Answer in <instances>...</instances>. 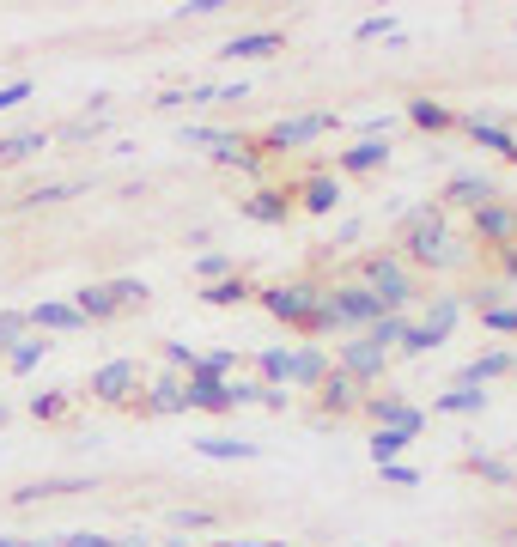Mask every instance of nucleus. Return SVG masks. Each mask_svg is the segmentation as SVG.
<instances>
[{
	"mask_svg": "<svg viewBox=\"0 0 517 547\" xmlns=\"http://www.w3.org/2000/svg\"><path fill=\"white\" fill-rule=\"evenodd\" d=\"M329 128H341V116H335V110L286 116V122H274V128H268V146H274V152H292V146H311V140H317V134H329Z\"/></svg>",
	"mask_w": 517,
	"mask_h": 547,
	"instance_id": "5",
	"label": "nucleus"
},
{
	"mask_svg": "<svg viewBox=\"0 0 517 547\" xmlns=\"http://www.w3.org/2000/svg\"><path fill=\"white\" fill-rule=\"evenodd\" d=\"M31 414L37 420H61L67 414V396H61V389H43V396H31Z\"/></svg>",
	"mask_w": 517,
	"mask_h": 547,
	"instance_id": "39",
	"label": "nucleus"
},
{
	"mask_svg": "<svg viewBox=\"0 0 517 547\" xmlns=\"http://www.w3.org/2000/svg\"><path fill=\"white\" fill-rule=\"evenodd\" d=\"M31 98V80H13V86H0V110H19Z\"/></svg>",
	"mask_w": 517,
	"mask_h": 547,
	"instance_id": "46",
	"label": "nucleus"
},
{
	"mask_svg": "<svg viewBox=\"0 0 517 547\" xmlns=\"http://www.w3.org/2000/svg\"><path fill=\"white\" fill-rule=\"evenodd\" d=\"M238 213L256 219V225H280V219H286V195H280V189H256L250 201H238Z\"/></svg>",
	"mask_w": 517,
	"mask_h": 547,
	"instance_id": "19",
	"label": "nucleus"
},
{
	"mask_svg": "<svg viewBox=\"0 0 517 547\" xmlns=\"http://www.w3.org/2000/svg\"><path fill=\"white\" fill-rule=\"evenodd\" d=\"M396 353H408V359H420V353H432V341H426V329H420V323H408V329H402V341H396Z\"/></svg>",
	"mask_w": 517,
	"mask_h": 547,
	"instance_id": "42",
	"label": "nucleus"
},
{
	"mask_svg": "<svg viewBox=\"0 0 517 547\" xmlns=\"http://www.w3.org/2000/svg\"><path fill=\"white\" fill-rule=\"evenodd\" d=\"M359 37H396V19H365Z\"/></svg>",
	"mask_w": 517,
	"mask_h": 547,
	"instance_id": "50",
	"label": "nucleus"
},
{
	"mask_svg": "<svg viewBox=\"0 0 517 547\" xmlns=\"http://www.w3.org/2000/svg\"><path fill=\"white\" fill-rule=\"evenodd\" d=\"M73 310H80V323H110L116 317V298L104 286H86V292H73Z\"/></svg>",
	"mask_w": 517,
	"mask_h": 547,
	"instance_id": "25",
	"label": "nucleus"
},
{
	"mask_svg": "<svg viewBox=\"0 0 517 547\" xmlns=\"http://www.w3.org/2000/svg\"><path fill=\"white\" fill-rule=\"evenodd\" d=\"M43 353H49V341H43V335H25V341H19V347L7 353V365H13V371L25 377V371H37V359H43Z\"/></svg>",
	"mask_w": 517,
	"mask_h": 547,
	"instance_id": "32",
	"label": "nucleus"
},
{
	"mask_svg": "<svg viewBox=\"0 0 517 547\" xmlns=\"http://www.w3.org/2000/svg\"><path fill=\"white\" fill-rule=\"evenodd\" d=\"M43 146H49V134H43V128H25V134H7V140H0V165H25L31 152H43Z\"/></svg>",
	"mask_w": 517,
	"mask_h": 547,
	"instance_id": "24",
	"label": "nucleus"
},
{
	"mask_svg": "<svg viewBox=\"0 0 517 547\" xmlns=\"http://www.w3.org/2000/svg\"><path fill=\"white\" fill-rule=\"evenodd\" d=\"M207 134H213V128H201V122H189V128H183V146H207Z\"/></svg>",
	"mask_w": 517,
	"mask_h": 547,
	"instance_id": "52",
	"label": "nucleus"
},
{
	"mask_svg": "<svg viewBox=\"0 0 517 547\" xmlns=\"http://www.w3.org/2000/svg\"><path fill=\"white\" fill-rule=\"evenodd\" d=\"M226 547H280V541H226Z\"/></svg>",
	"mask_w": 517,
	"mask_h": 547,
	"instance_id": "54",
	"label": "nucleus"
},
{
	"mask_svg": "<svg viewBox=\"0 0 517 547\" xmlns=\"http://www.w3.org/2000/svg\"><path fill=\"white\" fill-rule=\"evenodd\" d=\"M457 317H463V298H432V304H426V323H420L426 341H432V347H445L451 329H457Z\"/></svg>",
	"mask_w": 517,
	"mask_h": 547,
	"instance_id": "13",
	"label": "nucleus"
},
{
	"mask_svg": "<svg viewBox=\"0 0 517 547\" xmlns=\"http://www.w3.org/2000/svg\"><path fill=\"white\" fill-rule=\"evenodd\" d=\"M335 201H341V183H335V177H311V183L299 189V207H305V213H335Z\"/></svg>",
	"mask_w": 517,
	"mask_h": 547,
	"instance_id": "26",
	"label": "nucleus"
},
{
	"mask_svg": "<svg viewBox=\"0 0 517 547\" xmlns=\"http://www.w3.org/2000/svg\"><path fill=\"white\" fill-rule=\"evenodd\" d=\"M183 383H189V377L165 371V377L153 383V396H146V414H183Z\"/></svg>",
	"mask_w": 517,
	"mask_h": 547,
	"instance_id": "22",
	"label": "nucleus"
},
{
	"mask_svg": "<svg viewBox=\"0 0 517 547\" xmlns=\"http://www.w3.org/2000/svg\"><path fill=\"white\" fill-rule=\"evenodd\" d=\"M390 159V140H359L353 152H341V171L347 177H365V171H378Z\"/></svg>",
	"mask_w": 517,
	"mask_h": 547,
	"instance_id": "17",
	"label": "nucleus"
},
{
	"mask_svg": "<svg viewBox=\"0 0 517 547\" xmlns=\"http://www.w3.org/2000/svg\"><path fill=\"white\" fill-rule=\"evenodd\" d=\"M80 189H86L80 177H67V183H43V189H31L19 207H55V201H67V195H80Z\"/></svg>",
	"mask_w": 517,
	"mask_h": 547,
	"instance_id": "29",
	"label": "nucleus"
},
{
	"mask_svg": "<svg viewBox=\"0 0 517 547\" xmlns=\"http://www.w3.org/2000/svg\"><path fill=\"white\" fill-rule=\"evenodd\" d=\"M384 481H390V487H420V475H414L408 462H384Z\"/></svg>",
	"mask_w": 517,
	"mask_h": 547,
	"instance_id": "45",
	"label": "nucleus"
},
{
	"mask_svg": "<svg viewBox=\"0 0 517 547\" xmlns=\"http://www.w3.org/2000/svg\"><path fill=\"white\" fill-rule=\"evenodd\" d=\"M323 377H329V353H323V347H292L286 383H299V389H317Z\"/></svg>",
	"mask_w": 517,
	"mask_h": 547,
	"instance_id": "12",
	"label": "nucleus"
},
{
	"mask_svg": "<svg viewBox=\"0 0 517 547\" xmlns=\"http://www.w3.org/2000/svg\"><path fill=\"white\" fill-rule=\"evenodd\" d=\"M359 286L372 292L384 310H402V304L414 298V280H408V268H402L396 256H365V262H359Z\"/></svg>",
	"mask_w": 517,
	"mask_h": 547,
	"instance_id": "3",
	"label": "nucleus"
},
{
	"mask_svg": "<svg viewBox=\"0 0 517 547\" xmlns=\"http://www.w3.org/2000/svg\"><path fill=\"white\" fill-rule=\"evenodd\" d=\"M317 389H323V402H329V414H347V408H359V396H353L359 383H353V377H347L341 365H329V377H323Z\"/></svg>",
	"mask_w": 517,
	"mask_h": 547,
	"instance_id": "21",
	"label": "nucleus"
},
{
	"mask_svg": "<svg viewBox=\"0 0 517 547\" xmlns=\"http://www.w3.org/2000/svg\"><path fill=\"white\" fill-rule=\"evenodd\" d=\"M384 365H390V353H384V347H372L365 335H353V341L341 347V371H347L353 383H372V377H384Z\"/></svg>",
	"mask_w": 517,
	"mask_h": 547,
	"instance_id": "9",
	"label": "nucleus"
},
{
	"mask_svg": "<svg viewBox=\"0 0 517 547\" xmlns=\"http://www.w3.org/2000/svg\"><path fill=\"white\" fill-rule=\"evenodd\" d=\"M183 408L226 414V408H232V383H226V377H189V383H183Z\"/></svg>",
	"mask_w": 517,
	"mask_h": 547,
	"instance_id": "10",
	"label": "nucleus"
},
{
	"mask_svg": "<svg viewBox=\"0 0 517 547\" xmlns=\"http://www.w3.org/2000/svg\"><path fill=\"white\" fill-rule=\"evenodd\" d=\"M402 329H408V317H396V310H390V317H378L372 329H359V335H365V341H372V347H384V353H390V347L402 341Z\"/></svg>",
	"mask_w": 517,
	"mask_h": 547,
	"instance_id": "30",
	"label": "nucleus"
},
{
	"mask_svg": "<svg viewBox=\"0 0 517 547\" xmlns=\"http://www.w3.org/2000/svg\"><path fill=\"white\" fill-rule=\"evenodd\" d=\"M408 444H414L408 432H378V438H372V462H378V468H384V462H402Z\"/></svg>",
	"mask_w": 517,
	"mask_h": 547,
	"instance_id": "33",
	"label": "nucleus"
},
{
	"mask_svg": "<svg viewBox=\"0 0 517 547\" xmlns=\"http://www.w3.org/2000/svg\"><path fill=\"white\" fill-rule=\"evenodd\" d=\"M116 547H146V535H122V541H116Z\"/></svg>",
	"mask_w": 517,
	"mask_h": 547,
	"instance_id": "53",
	"label": "nucleus"
},
{
	"mask_svg": "<svg viewBox=\"0 0 517 547\" xmlns=\"http://www.w3.org/2000/svg\"><path fill=\"white\" fill-rule=\"evenodd\" d=\"M469 468H475L481 481H493V487H511V481H517V468H511V462H499V456H481V450L469 456Z\"/></svg>",
	"mask_w": 517,
	"mask_h": 547,
	"instance_id": "31",
	"label": "nucleus"
},
{
	"mask_svg": "<svg viewBox=\"0 0 517 547\" xmlns=\"http://www.w3.org/2000/svg\"><path fill=\"white\" fill-rule=\"evenodd\" d=\"M25 329H31V323L19 317V310H0V359H7V353L25 341Z\"/></svg>",
	"mask_w": 517,
	"mask_h": 547,
	"instance_id": "35",
	"label": "nucleus"
},
{
	"mask_svg": "<svg viewBox=\"0 0 517 547\" xmlns=\"http://www.w3.org/2000/svg\"><path fill=\"white\" fill-rule=\"evenodd\" d=\"M378 317H390V310L372 298V292H365L359 280L353 286H329L323 292V329H372ZM396 317H402V310H396ZM317 329V335H323Z\"/></svg>",
	"mask_w": 517,
	"mask_h": 547,
	"instance_id": "2",
	"label": "nucleus"
},
{
	"mask_svg": "<svg viewBox=\"0 0 517 547\" xmlns=\"http://www.w3.org/2000/svg\"><path fill=\"white\" fill-rule=\"evenodd\" d=\"M426 268H469V244H463V238H445V244L432 250V262H426Z\"/></svg>",
	"mask_w": 517,
	"mask_h": 547,
	"instance_id": "37",
	"label": "nucleus"
},
{
	"mask_svg": "<svg viewBox=\"0 0 517 547\" xmlns=\"http://www.w3.org/2000/svg\"><path fill=\"white\" fill-rule=\"evenodd\" d=\"M408 122H414V128H426V134H438V128H451L457 116H451L445 104H432V98H414V104H408Z\"/></svg>",
	"mask_w": 517,
	"mask_h": 547,
	"instance_id": "28",
	"label": "nucleus"
},
{
	"mask_svg": "<svg viewBox=\"0 0 517 547\" xmlns=\"http://www.w3.org/2000/svg\"><path fill=\"white\" fill-rule=\"evenodd\" d=\"M274 49H280V31H244V37L226 43V61H262Z\"/></svg>",
	"mask_w": 517,
	"mask_h": 547,
	"instance_id": "18",
	"label": "nucleus"
},
{
	"mask_svg": "<svg viewBox=\"0 0 517 547\" xmlns=\"http://www.w3.org/2000/svg\"><path fill=\"white\" fill-rule=\"evenodd\" d=\"M487 408V396H481V389H451V396H432V414H481Z\"/></svg>",
	"mask_w": 517,
	"mask_h": 547,
	"instance_id": "27",
	"label": "nucleus"
},
{
	"mask_svg": "<svg viewBox=\"0 0 517 547\" xmlns=\"http://www.w3.org/2000/svg\"><path fill=\"white\" fill-rule=\"evenodd\" d=\"M92 134H98V116H86V122H67L55 140H92Z\"/></svg>",
	"mask_w": 517,
	"mask_h": 547,
	"instance_id": "48",
	"label": "nucleus"
},
{
	"mask_svg": "<svg viewBox=\"0 0 517 547\" xmlns=\"http://www.w3.org/2000/svg\"><path fill=\"white\" fill-rule=\"evenodd\" d=\"M195 274H201L207 286H219V280H232V256H226V250H207V256L195 262Z\"/></svg>",
	"mask_w": 517,
	"mask_h": 547,
	"instance_id": "36",
	"label": "nucleus"
},
{
	"mask_svg": "<svg viewBox=\"0 0 517 547\" xmlns=\"http://www.w3.org/2000/svg\"><path fill=\"white\" fill-rule=\"evenodd\" d=\"M165 365H171L177 377H183V371L195 377V365H201V353H195V347H183V341H165Z\"/></svg>",
	"mask_w": 517,
	"mask_h": 547,
	"instance_id": "38",
	"label": "nucleus"
},
{
	"mask_svg": "<svg viewBox=\"0 0 517 547\" xmlns=\"http://www.w3.org/2000/svg\"><path fill=\"white\" fill-rule=\"evenodd\" d=\"M134 383H140V365H134V359H110V365H98V371H92V396L116 408V402H128V396H134Z\"/></svg>",
	"mask_w": 517,
	"mask_h": 547,
	"instance_id": "7",
	"label": "nucleus"
},
{
	"mask_svg": "<svg viewBox=\"0 0 517 547\" xmlns=\"http://www.w3.org/2000/svg\"><path fill=\"white\" fill-rule=\"evenodd\" d=\"M262 310H268L274 323H286V329L317 335L323 329V286L317 280H280V286L262 292Z\"/></svg>",
	"mask_w": 517,
	"mask_h": 547,
	"instance_id": "1",
	"label": "nucleus"
},
{
	"mask_svg": "<svg viewBox=\"0 0 517 547\" xmlns=\"http://www.w3.org/2000/svg\"><path fill=\"white\" fill-rule=\"evenodd\" d=\"M25 323H31V329H43V335H73V329H86V323H80V310L61 304V298H43Z\"/></svg>",
	"mask_w": 517,
	"mask_h": 547,
	"instance_id": "11",
	"label": "nucleus"
},
{
	"mask_svg": "<svg viewBox=\"0 0 517 547\" xmlns=\"http://www.w3.org/2000/svg\"><path fill=\"white\" fill-rule=\"evenodd\" d=\"M0 426H7V408H0Z\"/></svg>",
	"mask_w": 517,
	"mask_h": 547,
	"instance_id": "55",
	"label": "nucleus"
},
{
	"mask_svg": "<svg viewBox=\"0 0 517 547\" xmlns=\"http://www.w3.org/2000/svg\"><path fill=\"white\" fill-rule=\"evenodd\" d=\"M219 7H226V0H189V7H183V13H195V19H213Z\"/></svg>",
	"mask_w": 517,
	"mask_h": 547,
	"instance_id": "51",
	"label": "nucleus"
},
{
	"mask_svg": "<svg viewBox=\"0 0 517 547\" xmlns=\"http://www.w3.org/2000/svg\"><path fill=\"white\" fill-rule=\"evenodd\" d=\"M104 292H110V298H116V310H122V304H140V298H146V280H128V274H122V280H110Z\"/></svg>",
	"mask_w": 517,
	"mask_h": 547,
	"instance_id": "40",
	"label": "nucleus"
},
{
	"mask_svg": "<svg viewBox=\"0 0 517 547\" xmlns=\"http://www.w3.org/2000/svg\"><path fill=\"white\" fill-rule=\"evenodd\" d=\"M511 365H517L511 353H481V359H469V365H463V377H457V383H463V389H481V383H493V377H505Z\"/></svg>",
	"mask_w": 517,
	"mask_h": 547,
	"instance_id": "20",
	"label": "nucleus"
},
{
	"mask_svg": "<svg viewBox=\"0 0 517 547\" xmlns=\"http://www.w3.org/2000/svg\"><path fill=\"white\" fill-rule=\"evenodd\" d=\"M451 238V225H445V207L438 201H426V207H414V213H402V250L426 268L432 262V250Z\"/></svg>",
	"mask_w": 517,
	"mask_h": 547,
	"instance_id": "4",
	"label": "nucleus"
},
{
	"mask_svg": "<svg viewBox=\"0 0 517 547\" xmlns=\"http://www.w3.org/2000/svg\"><path fill=\"white\" fill-rule=\"evenodd\" d=\"M445 201H457V207H487V201H499V189H493V177H475V171H463V177H451V189H445Z\"/></svg>",
	"mask_w": 517,
	"mask_h": 547,
	"instance_id": "14",
	"label": "nucleus"
},
{
	"mask_svg": "<svg viewBox=\"0 0 517 547\" xmlns=\"http://www.w3.org/2000/svg\"><path fill=\"white\" fill-rule=\"evenodd\" d=\"M463 128H469V134H475V146H487V152H505V159H511V152H517V134H511L505 122L481 116V110H475V116H469Z\"/></svg>",
	"mask_w": 517,
	"mask_h": 547,
	"instance_id": "16",
	"label": "nucleus"
},
{
	"mask_svg": "<svg viewBox=\"0 0 517 547\" xmlns=\"http://www.w3.org/2000/svg\"><path fill=\"white\" fill-rule=\"evenodd\" d=\"M61 547H116L110 535H92V529H73V535H61Z\"/></svg>",
	"mask_w": 517,
	"mask_h": 547,
	"instance_id": "47",
	"label": "nucleus"
},
{
	"mask_svg": "<svg viewBox=\"0 0 517 547\" xmlns=\"http://www.w3.org/2000/svg\"><path fill=\"white\" fill-rule=\"evenodd\" d=\"M475 238L511 250V244H517V207H511V201H487V207H475Z\"/></svg>",
	"mask_w": 517,
	"mask_h": 547,
	"instance_id": "8",
	"label": "nucleus"
},
{
	"mask_svg": "<svg viewBox=\"0 0 517 547\" xmlns=\"http://www.w3.org/2000/svg\"><path fill=\"white\" fill-rule=\"evenodd\" d=\"M232 365H238V353H207L195 365V377H232Z\"/></svg>",
	"mask_w": 517,
	"mask_h": 547,
	"instance_id": "43",
	"label": "nucleus"
},
{
	"mask_svg": "<svg viewBox=\"0 0 517 547\" xmlns=\"http://www.w3.org/2000/svg\"><path fill=\"white\" fill-rule=\"evenodd\" d=\"M481 323L493 335H517V304H499V310H481Z\"/></svg>",
	"mask_w": 517,
	"mask_h": 547,
	"instance_id": "41",
	"label": "nucleus"
},
{
	"mask_svg": "<svg viewBox=\"0 0 517 547\" xmlns=\"http://www.w3.org/2000/svg\"><path fill=\"white\" fill-rule=\"evenodd\" d=\"M365 414L378 420V432H408V438H420V426H426V414L414 402H402V396H372Z\"/></svg>",
	"mask_w": 517,
	"mask_h": 547,
	"instance_id": "6",
	"label": "nucleus"
},
{
	"mask_svg": "<svg viewBox=\"0 0 517 547\" xmlns=\"http://www.w3.org/2000/svg\"><path fill=\"white\" fill-rule=\"evenodd\" d=\"M171 523H177V529H213V511H195V505H183V511H171Z\"/></svg>",
	"mask_w": 517,
	"mask_h": 547,
	"instance_id": "44",
	"label": "nucleus"
},
{
	"mask_svg": "<svg viewBox=\"0 0 517 547\" xmlns=\"http://www.w3.org/2000/svg\"><path fill=\"white\" fill-rule=\"evenodd\" d=\"M201 298H207V304H244V298H250V280H244V274H232V280H219V286H207Z\"/></svg>",
	"mask_w": 517,
	"mask_h": 547,
	"instance_id": "34",
	"label": "nucleus"
},
{
	"mask_svg": "<svg viewBox=\"0 0 517 547\" xmlns=\"http://www.w3.org/2000/svg\"><path fill=\"white\" fill-rule=\"evenodd\" d=\"M67 493H92V481H86V475H55V481L19 487L13 499H19V505H43V499H67Z\"/></svg>",
	"mask_w": 517,
	"mask_h": 547,
	"instance_id": "15",
	"label": "nucleus"
},
{
	"mask_svg": "<svg viewBox=\"0 0 517 547\" xmlns=\"http://www.w3.org/2000/svg\"><path fill=\"white\" fill-rule=\"evenodd\" d=\"M359 231H365L359 219H341V225H335V244H341V250H347V244H359Z\"/></svg>",
	"mask_w": 517,
	"mask_h": 547,
	"instance_id": "49",
	"label": "nucleus"
},
{
	"mask_svg": "<svg viewBox=\"0 0 517 547\" xmlns=\"http://www.w3.org/2000/svg\"><path fill=\"white\" fill-rule=\"evenodd\" d=\"M195 450L213 456V462H250L262 444H250V438H195Z\"/></svg>",
	"mask_w": 517,
	"mask_h": 547,
	"instance_id": "23",
	"label": "nucleus"
}]
</instances>
